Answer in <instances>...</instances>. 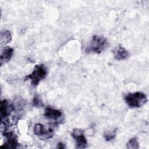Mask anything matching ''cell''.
<instances>
[{
  "label": "cell",
  "instance_id": "obj_1",
  "mask_svg": "<svg viewBox=\"0 0 149 149\" xmlns=\"http://www.w3.org/2000/svg\"><path fill=\"white\" fill-rule=\"evenodd\" d=\"M124 99L130 108H140L147 101L146 95L140 91L128 93L125 95Z\"/></svg>",
  "mask_w": 149,
  "mask_h": 149
},
{
  "label": "cell",
  "instance_id": "obj_2",
  "mask_svg": "<svg viewBox=\"0 0 149 149\" xmlns=\"http://www.w3.org/2000/svg\"><path fill=\"white\" fill-rule=\"evenodd\" d=\"M47 69L44 64H39L36 65L33 72L25 76V80H30L31 84L33 86H37L40 82L45 78L47 76Z\"/></svg>",
  "mask_w": 149,
  "mask_h": 149
},
{
  "label": "cell",
  "instance_id": "obj_3",
  "mask_svg": "<svg viewBox=\"0 0 149 149\" xmlns=\"http://www.w3.org/2000/svg\"><path fill=\"white\" fill-rule=\"evenodd\" d=\"M107 46L108 41L105 37L101 36H94L86 51L88 53L99 54L103 51Z\"/></svg>",
  "mask_w": 149,
  "mask_h": 149
},
{
  "label": "cell",
  "instance_id": "obj_4",
  "mask_svg": "<svg viewBox=\"0 0 149 149\" xmlns=\"http://www.w3.org/2000/svg\"><path fill=\"white\" fill-rule=\"evenodd\" d=\"M71 135L76 141V148H84L87 147V141L82 130L75 129L72 131Z\"/></svg>",
  "mask_w": 149,
  "mask_h": 149
},
{
  "label": "cell",
  "instance_id": "obj_5",
  "mask_svg": "<svg viewBox=\"0 0 149 149\" xmlns=\"http://www.w3.org/2000/svg\"><path fill=\"white\" fill-rule=\"evenodd\" d=\"M34 133L39 137H42L45 139H50L54 134L53 129L49 128L47 130L45 126L40 123H37L34 125L33 128Z\"/></svg>",
  "mask_w": 149,
  "mask_h": 149
},
{
  "label": "cell",
  "instance_id": "obj_6",
  "mask_svg": "<svg viewBox=\"0 0 149 149\" xmlns=\"http://www.w3.org/2000/svg\"><path fill=\"white\" fill-rule=\"evenodd\" d=\"M5 137V141L3 145L1 147L5 148H15L18 146L19 143L16 136L13 132H5L3 133Z\"/></svg>",
  "mask_w": 149,
  "mask_h": 149
},
{
  "label": "cell",
  "instance_id": "obj_7",
  "mask_svg": "<svg viewBox=\"0 0 149 149\" xmlns=\"http://www.w3.org/2000/svg\"><path fill=\"white\" fill-rule=\"evenodd\" d=\"M15 107L9 101L6 100H3L1 102L0 112L2 119H7V117L10 115L11 112L14 110Z\"/></svg>",
  "mask_w": 149,
  "mask_h": 149
},
{
  "label": "cell",
  "instance_id": "obj_8",
  "mask_svg": "<svg viewBox=\"0 0 149 149\" xmlns=\"http://www.w3.org/2000/svg\"><path fill=\"white\" fill-rule=\"evenodd\" d=\"M44 115L48 119L58 121L62 116V113L60 110L47 107L45 109Z\"/></svg>",
  "mask_w": 149,
  "mask_h": 149
},
{
  "label": "cell",
  "instance_id": "obj_9",
  "mask_svg": "<svg viewBox=\"0 0 149 149\" xmlns=\"http://www.w3.org/2000/svg\"><path fill=\"white\" fill-rule=\"evenodd\" d=\"M112 53L114 58L118 61L125 59L129 56L128 51L120 45L116 47L113 49Z\"/></svg>",
  "mask_w": 149,
  "mask_h": 149
},
{
  "label": "cell",
  "instance_id": "obj_10",
  "mask_svg": "<svg viewBox=\"0 0 149 149\" xmlns=\"http://www.w3.org/2000/svg\"><path fill=\"white\" fill-rule=\"evenodd\" d=\"M13 54V49L8 46L5 47L1 54V65L8 62L11 59Z\"/></svg>",
  "mask_w": 149,
  "mask_h": 149
},
{
  "label": "cell",
  "instance_id": "obj_11",
  "mask_svg": "<svg viewBox=\"0 0 149 149\" xmlns=\"http://www.w3.org/2000/svg\"><path fill=\"white\" fill-rule=\"evenodd\" d=\"M12 40V35L9 31L4 30L1 31L0 34V41L1 44L6 45Z\"/></svg>",
  "mask_w": 149,
  "mask_h": 149
},
{
  "label": "cell",
  "instance_id": "obj_12",
  "mask_svg": "<svg viewBox=\"0 0 149 149\" xmlns=\"http://www.w3.org/2000/svg\"><path fill=\"white\" fill-rule=\"evenodd\" d=\"M116 128L105 130L104 132V137L107 141H111L113 140L116 134Z\"/></svg>",
  "mask_w": 149,
  "mask_h": 149
},
{
  "label": "cell",
  "instance_id": "obj_13",
  "mask_svg": "<svg viewBox=\"0 0 149 149\" xmlns=\"http://www.w3.org/2000/svg\"><path fill=\"white\" fill-rule=\"evenodd\" d=\"M126 148L130 149H137L139 148V144L136 137L130 139L129 141L126 143Z\"/></svg>",
  "mask_w": 149,
  "mask_h": 149
},
{
  "label": "cell",
  "instance_id": "obj_14",
  "mask_svg": "<svg viewBox=\"0 0 149 149\" xmlns=\"http://www.w3.org/2000/svg\"><path fill=\"white\" fill-rule=\"evenodd\" d=\"M32 105L37 108H41L44 106L42 101L38 95L36 94L34 95L32 101Z\"/></svg>",
  "mask_w": 149,
  "mask_h": 149
},
{
  "label": "cell",
  "instance_id": "obj_15",
  "mask_svg": "<svg viewBox=\"0 0 149 149\" xmlns=\"http://www.w3.org/2000/svg\"><path fill=\"white\" fill-rule=\"evenodd\" d=\"M58 148H65V144L62 143H59L57 146Z\"/></svg>",
  "mask_w": 149,
  "mask_h": 149
}]
</instances>
